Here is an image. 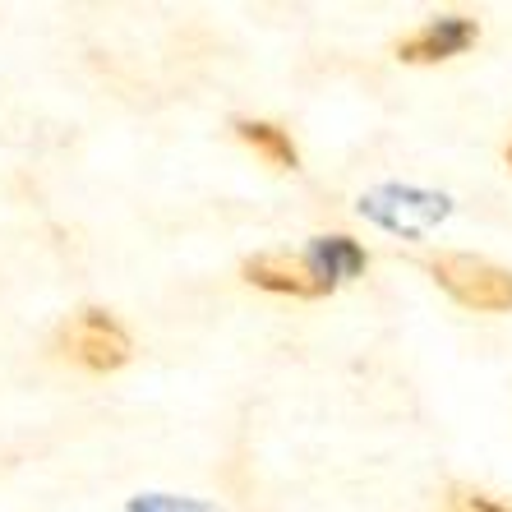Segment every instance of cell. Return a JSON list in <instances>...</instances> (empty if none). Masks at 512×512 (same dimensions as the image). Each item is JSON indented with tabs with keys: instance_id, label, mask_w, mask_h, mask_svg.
<instances>
[{
	"instance_id": "obj_9",
	"label": "cell",
	"mask_w": 512,
	"mask_h": 512,
	"mask_svg": "<svg viewBox=\"0 0 512 512\" xmlns=\"http://www.w3.org/2000/svg\"><path fill=\"white\" fill-rule=\"evenodd\" d=\"M508 167H512V143H508Z\"/></svg>"
},
{
	"instance_id": "obj_4",
	"label": "cell",
	"mask_w": 512,
	"mask_h": 512,
	"mask_svg": "<svg viewBox=\"0 0 512 512\" xmlns=\"http://www.w3.org/2000/svg\"><path fill=\"white\" fill-rule=\"evenodd\" d=\"M245 282L259 286V291H273V296H291V300H319L328 296L333 286L323 282L319 273H314L310 263H305V254H254V259H245Z\"/></svg>"
},
{
	"instance_id": "obj_7",
	"label": "cell",
	"mask_w": 512,
	"mask_h": 512,
	"mask_svg": "<svg viewBox=\"0 0 512 512\" xmlns=\"http://www.w3.org/2000/svg\"><path fill=\"white\" fill-rule=\"evenodd\" d=\"M130 512H217L199 499H176V494H139L130 499Z\"/></svg>"
},
{
	"instance_id": "obj_2",
	"label": "cell",
	"mask_w": 512,
	"mask_h": 512,
	"mask_svg": "<svg viewBox=\"0 0 512 512\" xmlns=\"http://www.w3.org/2000/svg\"><path fill=\"white\" fill-rule=\"evenodd\" d=\"M60 346H65V356L79 360V365L93 374H111V370H120V365H130V356H134L130 333H125L120 319L107 310H79L65 323Z\"/></svg>"
},
{
	"instance_id": "obj_3",
	"label": "cell",
	"mask_w": 512,
	"mask_h": 512,
	"mask_svg": "<svg viewBox=\"0 0 512 512\" xmlns=\"http://www.w3.org/2000/svg\"><path fill=\"white\" fill-rule=\"evenodd\" d=\"M476 42H480V24L471 14H439V19H425L416 33H406L393 47V56L406 60V65H439V60L462 56Z\"/></svg>"
},
{
	"instance_id": "obj_6",
	"label": "cell",
	"mask_w": 512,
	"mask_h": 512,
	"mask_svg": "<svg viewBox=\"0 0 512 512\" xmlns=\"http://www.w3.org/2000/svg\"><path fill=\"white\" fill-rule=\"evenodd\" d=\"M236 139L245 143V148H254L273 171H296L300 167L296 139H291L282 125H273V120H236Z\"/></svg>"
},
{
	"instance_id": "obj_1",
	"label": "cell",
	"mask_w": 512,
	"mask_h": 512,
	"mask_svg": "<svg viewBox=\"0 0 512 512\" xmlns=\"http://www.w3.org/2000/svg\"><path fill=\"white\" fill-rule=\"evenodd\" d=\"M434 282L476 314H512V273L480 254H434L429 259Z\"/></svg>"
},
{
	"instance_id": "obj_8",
	"label": "cell",
	"mask_w": 512,
	"mask_h": 512,
	"mask_svg": "<svg viewBox=\"0 0 512 512\" xmlns=\"http://www.w3.org/2000/svg\"><path fill=\"white\" fill-rule=\"evenodd\" d=\"M448 512H512V508L489 499V494H476V489H453L448 494Z\"/></svg>"
},
{
	"instance_id": "obj_5",
	"label": "cell",
	"mask_w": 512,
	"mask_h": 512,
	"mask_svg": "<svg viewBox=\"0 0 512 512\" xmlns=\"http://www.w3.org/2000/svg\"><path fill=\"white\" fill-rule=\"evenodd\" d=\"M305 263H310L328 286H337V282H351V277L365 273L370 254H365V245L351 236H314L310 250H305Z\"/></svg>"
}]
</instances>
